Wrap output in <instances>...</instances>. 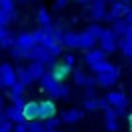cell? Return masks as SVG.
Segmentation results:
<instances>
[{"instance_id": "obj_1", "label": "cell", "mask_w": 132, "mask_h": 132, "mask_svg": "<svg viewBox=\"0 0 132 132\" xmlns=\"http://www.w3.org/2000/svg\"><path fill=\"white\" fill-rule=\"evenodd\" d=\"M40 88L50 96V100H56V98H64L66 100L68 94H70V88H68L64 82L56 80L48 70H46V74L40 78Z\"/></svg>"}, {"instance_id": "obj_2", "label": "cell", "mask_w": 132, "mask_h": 132, "mask_svg": "<svg viewBox=\"0 0 132 132\" xmlns=\"http://www.w3.org/2000/svg\"><path fill=\"white\" fill-rule=\"evenodd\" d=\"M40 38H42V30H24V32H20L18 36H14V46L20 50H28L36 46V44H40Z\"/></svg>"}, {"instance_id": "obj_3", "label": "cell", "mask_w": 132, "mask_h": 132, "mask_svg": "<svg viewBox=\"0 0 132 132\" xmlns=\"http://www.w3.org/2000/svg\"><path fill=\"white\" fill-rule=\"evenodd\" d=\"M104 100H106V104L110 108H114V110H116V114H118V116H122L124 112H126V108H128V96H126L124 92H120V90L106 92Z\"/></svg>"}, {"instance_id": "obj_4", "label": "cell", "mask_w": 132, "mask_h": 132, "mask_svg": "<svg viewBox=\"0 0 132 132\" xmlns=\"http://www.w3.org/2000/svg\"><path fill=\"white\" fill-rule=\"evenodd\" d=\"M98 42H100V50H102L104 54H112V52L118 48V38L114 36V32H112L110 28H104V30H102Z\"/></svg>"}, {"instance_id": "obj_5", "label": "cell", "mask_w": 132, "mask_h": 132, "mask_svg": "<svg viewBox=\"0 0 132 132\" xmlns=\"http://www.w3.org/2000/svg\"><path fill=\"white\" fill-rule=\"evenodd\" d=\"M128 10H130L128 4H124V2H120V0H114V2L110 4V8H108L106 18H104V20H108L110 24H114L116 20H122V18L126 16V12H128Z\"/></svg>"}, {"instance_id": "obj_6", "label": "cell", "mask_w": 132, "mask_h": 132, "mask_svg": "<svg viewBox=\"0 0 132 132\" xmlns=\"http://www.w3.org/2000/svg\"><path fill=\"white\" fill-rule=\"evenodd\" d=\"M88 12H90V18H92V22L94 24H100L104 18H106V2L104 0H92L90 2V6H88Z\"/></svg>"}, {"instance_id": "obj_7", "label": "cell", "mask_w": 132, "mask_h": 132, "mask_svg": "<svg viewBox=\"0 0 132 132\" xmlns=\"http://www.w3.org/2000/svg\"><path fill=\"white\" fill-rule=\"evenodd\" d=\"M56 104H54V100H40L38 102V120L40 122H46V120H50V118H54L56 116Z\"/></svg>"}, {"instance_id": "obj_8", "label": "cell", "mask_w": 132, "mask_h": 132, "mask_svg": "<svg viewBox=\"0 0 132 132\" xmlns=\"http://www.w3.org/2000/svg\"><path fill=\"white\" fill-rule=\"evenodd\" d=\"M120 78V68L114 66L112 70H108L104 74H98L96 76V86H102V88H112Z\"/></svg>"}, {"instance_id": "obj_9", "label": "cell", "mask_w": 132, "mask_h": 132, "mask_svg": "<svg viewBox=\"0 0 132 132\" xmlns=\"http://www.w3.org/2000/svg\"><path fill=\"white\" fill-rule=\"evenodd\" d=\"M0 78L6 88H12L16 84V68L8 62H0Z\"/></svg>"}, {"instance_id": "obj_10", "label": "cell", "mask_w": 132, "mask_h": 132, "mask_svg": "<svg viewBox=\"0 0 132 132\" xmlns=\"http://www.w3.org/2000/svg\"><path fill=\"white\" fill-rule=\"evenodd\" d=\"M72 78H74V84L80 86V88H96V76H88L82 70H72Z\"/></svg>"}, {"instance_id": "obj_11", "label": "cell", "mask_w": 132, "mask_h": 132, "mask_svg": "<svg viewBox=\"0 0 132 132\" xmlns=\"http://www.w3.org/2000/svg\"><path fill=\"white\" fill-rule=\"evenodd\" d=\"M48 72L54 76L56 80L62 82V80H66V76H68V74H72V68H68L64 62H56V60H54V62H50V64H48Z\"/></svg>"}, {"instance_id": "obj_12", "label": "cell", "mask_w": 132, "mask_h": 132, "mask_svg": "<svg viewBox=\"0 0 132 132\" xmlns=\"http://www.w3.org/2000/svg\"><path fill=\"white\" fill-rule=\"evenodd\" d=\"M4 112H6V120H8L10 124H20V122H26V120H24V108L10 104L8 108H4Z\"/></svg>"}, {"instance_id": "obj_13", "label": "cell", "mask_w": 132, "mask_h": 132, "mask_svg": "<svg viewBox=\"0 0 132 132\" xmlns=\"http://www.w3.org/2000/svg\"><path fill=\"white\" fill-rule=\"evenodd\" d=\"M78 48L84 50V52H88V50L96 48V38H94V36H92L88 30L78 32Z\"/></svg>"}, {"instance_id": "obj_14", "label": "cell", "mask_w": 132, "mask_h": 132, "mask_svg": "<svg viewBox=\"0 0 132 132\" xmlns=\"http://www.w3.org/2000/svg\"><path fill=\"white\" fill-rule=\"evenodd\" d=\"M104 60H106V54H104L100 48H92V50H88V52L84 54V62L88 64V68L100 64V62H104Z\"/></svg>"}, {"instance_id": "obj_15", "label": "cell", "mask_w": 132, "mask_h": 132, "mask_svg": "<svg viewBox=\"0 0 132 132\" xmlns=\"http://www.w3.org/2000/svg\"><path fill=\"white\" fill-rule=\"evenodd\" d=\"M104 126H106L108 132H116L118 130V114H116L114 108H110V106L104 110Z\"/></svg>"}, {"instance_id": "obj_16", "label": "cell", "mask_w": 132, "mask_h": 132, "mask_svg": "<svg viewBox=\"0 0 132 132\" xmlns=\"http://www.w3.org/2000/svg\"><path fill=\"white\" fill-rule=\"evenodd\" d=\"M26 70H28V74L32 76V80H38V82H40V78L46 74L48 68L42 64V62H30V64L26 66Z\"/></svg>"}, {"instance_id": "obj_17", "label": "cell", "mask_w": 132, "mask_h": 132, "mask_svg": "<svg viewBox=\"0 0 132 132\" xmlns=\"http://www.w3.org/2000/svg\"><path fill=\"white\" fill-rule=\"evenodd\" d=\"M84 112H80L78 108H70V110H64L62 116H60V122H66V124H74L78 120H82Z\"/></svg>"}, {"instance_id": "obj_18", "label": "cell", "mask_w": 132, "mask_h": 132, "mask_svg": "<svg viewBox=\"0 0 132 132\" xmlns=\"http://www.w3.org/2000/svg\"><path fill=\"white\" fill-rule=\"evenodd\" d=\"M108 104L104 98H90V100H84V110L88 112H94V110H106Z\"/></svg>"}, {"instance_id": "obj_19", "label": "cell", "mask_w": 132, "mask_h": 132, "mask_svg": "<svg viewBox=\"0 0 132 132\" xmlns=\"http://www.w3.org/2000/svg\"><path fill=\"white\" fill-rule=\"evenodd\" d=\"M14 46V34L8 28H0V48H12Z\"/></svg>"}, {"instance_id": "obj_20", "label": "cell", "mask_w": 132, "mask_h": 132, "mask_svg": "<svg viewBox=\"0 0 132 132\" xmlns=\"http://www.w3.org/2000/svg\"><path fill=\"white\" fill-rule=\"evenodd\" d=\"M24 120H26V122L38 120V102H26V106H24Z\"/></svg>"}, {"instance_id": "obj_21", "label": "cell", "mask_w": 132, "mask_h": 132, "mask_svg": "<svg viewBox=\"0 0 132 132\" xmlns=\"http://www.w3.org/2000/svg\"><path fill=\"white\" fill-rule=\"evenodd\" d=\"M128 28H130V26L126 24V20H116L114 24L110 26V30H112V32H114V36L116 38H124V36H126V34H128Z\"/></svg>"}, {"instance_id": "obj_22", "label": "cell", "mask_w": 132, "mask_h": 132, "mask_svg": "<svg viewBox=\"0 0 132 132\" xmlns=\"http://www.w3.org/2000/svg\"><path fill=\"white\" fill-rule=\"evenodd\" d=\"M64 48H78V32L74 30H66L64 32V40H62Z\"/></svg>"}, {"instance_id": "obj_23", "label": "cell", "mask_w": 132, "mask_h": 132, "mask_svg": "<svg viewBox=\"0 0 132 132\" xmlns=\"http://www.w3.org/2000/svg\"><path fill=\"white\" fill-rule=\"evenodd\" d=\"M16 82H20L22 86H28V84H32V76L28 74V70H26V66H18L16 68Z\"/></svg>"}, {"instance_id": "obj_24", "label": "cell", "mask_w": 132, "mask_h": 132, "mask_svg": "<svg viewBox=\"0 0 132 132\" xmlns=\"http://www.w3.org/2000/svg\"><path fill=\"white\" fill-rule=\"evenodd\" d=\"M36 18H38V24H40V28H46V26H52V18H50V12L48 8H38V14H36Z\"/></svg>"}, {"instance_id": "obj_25", "label": "cell", "mask_w": 132, "mask_h": 132, "mask_svg": "<svg viewBox=\"0 0 132 132\" xmlns=\"http://www.w3.org/2000/svg\"><path fill=\"white\" fill-rule=\"evenodd\" d=\"M118 48L122 50L124 56H130V54H132V36H124V38H120Z\"/></svg>"}, {"instance_id": "obj_26", "label": "cell", "mask_w": 132, "mask_h": 132, "mask_svg": "<svg viewBox=\"0 0 132 132\" xmlns=\"http://www.w3.org/2000/svg\"><path fill=\"white\" fill-rule=\"evenodd\" d=\"M112 68H114V64H112V62H108V60H104V62H100V64L92 66L90 70L98 76V74H104V72H108V70H112Z\"/></svg>"}, {"instance_id": "obj_27", "label": "cell", "mask_w": 132, "mask_h": 132, "mask_svg": "<svg viewBox=\"0 0 132 132\" xmlns=\"http://www.w3.org/2000/svg\"><path fill=\"white\" fill-rule=\"evenodd\" d=\"M16 16H18V14H8V12L0 10V28H8V24H10V22H14Z\"/></svg>"}, {"instance_id": "obj_28", "label": "cell", "mask_w": 132, "mask_h": 132, "mask_svg": "<svg viewBox=\"0 0 132 132\" xmlns=\"http://www.w3.org/2000/svg\"><path fill=\"white\" fill-rule=\"evenodd\" d=\"M0 10L8 14H16V0H0Z\"/></svg>"}, {"instance_id": "obj_29", "label": "cell", "mask_w": 132, "mask_h": 132, "mask_svg": "<svg viewBox=\"0 0 132 132\" xmlns=\"http://www.w3.org/2000/svg\"><path fill=\"white\" fill-rule=\"evenodd\" d=\"M24 88L26 86H22L20 82H16L12 88H10V98H22V96H24Z\"/></svg>"}, {"instance_id": "obj_30", "label": "cell", "mask_w": 132, "mask_h": 132, "mask_svg": "<svg viewBox=\"0 0 132 132\" xmlns=\"http://www.w3.org/2000/svg\"><path fill=\"white\" fill-rule=\"evenodd\" d=\"M28 132H46L44 122H40V120H32V122H28Z\"/></svg>"}, {"instance_id": "obj_31", "label": "cell", "mask_w": 132, "mask_h": 132, "mask_svg": "<svg viewBox=\"0 0 132 132\" xmlns=\"http://www.w3.org/2000/svg\"><path fill=\"white\" fill-rule=\"evenodd\" d=\"M58 126H60V118H58V116H54V118H50V120L44 122V128H46V130H58Z\"/></svg>"}, {"instance_id": "obj_32", "label": "cell", "mask_w": 132, "mask_h": 132, "mask_svg": "<svg viewBox=\"0 0 132 132\" xmlns=\"http://www.w3.org/2000/svg\"><path fill=\"white\" fill-rule=\"evenodd\" d=\"M86 30H88V32H90L92 36L96 38V40H98V38H100V34H102V30H104V28H102V26H100V24H94V22H92V24L88 26Z\"/></svg>"}, {"instance_id": "obj_33", "label": "cell", "mask_w": 132, "mask_h": 132, "mask_svg": "<svg viewBox=\"0 0 132 132\" xmlns=\"http://www.w3.org/2000/svg\"><path fill=\"white\" fill-rule=\"evenodd\" d=\"M10 56L14 58V60H24V50L16 48V46H12V48H10Z\"/></svg>"}, {"instance_id": "obj_34", "label": "cell", "mask_w": 132, "mask_h": 132, "mask_svg": "<svg viewBox=\"0 0 132 132\" xmlns=\"http://www.w3.org/2000/svg\"><path fill=\"white\" fill-rule=\"evenodd\" d=\"M12 132H28V122L12 124Z\"/></svg>"}, {"instance_id": "obj_35", "label": "cell", "mask_w": 132, "mask_h": 132, "mask_svg": "<svg viewBox=\"0 0 132 132\" xmlns=\"http://www.w3.org/2000/svg\"><path fill=\"white\" fill-rule=\"evenodd\" d=\"M90 98H96V88H86L84 90V100H90Z\"/></svg>"}, {"instance_id": "obj_36", "label": "cell", "mask_w": 132, "mask_h": 132, "mask_svg": "<svg viewBox=\"0 0 132 132\" xmlns=\"http://www.w3.org/2000/svg\"><path fill=\"white\" fill-rule=\"evenodd\" d=\"M74 62H76V58L72 56V54H66V56H64V64L68 66V68H72V66H74Z\"/></svg>"}, {"instance_id": "obj_37", "label": "cell", "mask_w": 132, "mask_h": 132, "mask_svg": "<svg viewBox=\"0 0 132 132\" xmlns=\"http://www.w3.org/2000/svg\"><path fill=\"white\" fill-rule=\"evenodd\" d=\"M68 6V0H54V8L56 10H62Z\"/></svg>"}, {"instance_id": "obj_38", "label": "cell", "mask_w": 132, "mask_h": 132, "mask_svg": "<svg viewBox=\"0 0 132 132\" xmlns=\"http://www.w3.org/2000/svg\"><path fill=\"white\" fill-rule=\"evenodd\" d=\"M0 132H12V124L6 120V122H2L0 124Z\"/></svg>"}, {"instance_id": "obj_39", "label": "cell", "mask_w": 132, "mask_h": 132, "mask_svg": "<svg viewBox=\"0 0 132 132\" xmlns=\"http://www.w3.org/2000/svg\"><path fill=\"white\" fill-rule=\"evenodd\" d=\"M124 20H126V24L128 26H132V8L126 12V16H124Z\"/></svg>"}, {"instance_id": "obj_40", "label": "cell", "mask_w": 132, "mask_h": 132, "mask_svg": "<svg viewBox=\"0 0 132 132\" xmlns=\"http://www.w3.org/2000/svg\"><path fill=\"white\" fill-rule=\"evenodd\" d=\"M76 2H78L80 6H90V2H92V0H76Z\"/></svg>"}, {"instance_id": "obj_41", "label": "cell", "mask_w": 132, "mask_h": 132, "mask_svg": "<svg viewBox=\"0 0 132 132\" xmlns=\"http://www.w3.org/2000/svg\"><path fill=\"white\" fill-rule=\"evenodd\" d=\"M128 128H130V132H132V112L128 114Z\"/></svg>"}, {"instance_id": "obj_42", "label": "cell", "mask_w": 132, "mask_h": 132, "mask_svg": "<svg viewBox=\"0 0 132 132\" xmlns=\"http://www.w3.org/2000/svg\"><path fill=\"white\" fill-rule=\"evenodd\" d=\"M2 110H4V98L0 96V112H2Z\"/></svg>"}, {"instance_id": "obj_43", "label": "cell", "mask_w": 132, "mask_h": 132, "mask_svg": "<svg viewBox=\"0 0 132 132\" xmlns=\"http://www.w3.org/2000/svg\"><path fill=\"white\" fill-rule=\"evenodd\" d=\"M6 86H4V82H2V78H0V90H4Z\"/></svg>"}, {"instance_id": "obj_44", "label": "cell", "mask_w": 132, "mask_h": 132, "mask_svg": "<svg viewBox=\"0 0 132 132\" xmlns=\"http://www.w3.org/2000/svg\"><path fill=\"white\" fill-rule=\"evenodd\" d=\"M126 36H132V26L128 28V34H126Z\"/></svg>"}, {"instance_id": "obj_45", "label": "cell", "mask_w": 132, "mask_h": 132, "mask_svg": "<svg viewBox=\"0 0 132 132\" xmlns=\"http://www.w3.org/2000/svg\"><path fill=\"white\" fill-rule=\"evenodd\" d=\"M16 2H20V4H26V2H28V0H16Z\"/></svg>"}, {"instance_id": "obj_46", "label": "cell", "mask_w": 132, "mask_h": 132, "mask_svg": "<svg viewBox=\"0 0 132 132\" xmlns=\"http://www.w3.org/2000/svg\"><path fill=\"white\" fill-rule=\"evenodd\" d=\"M120 2H124V4H128V2H132V0H120Z\"/></svg>"}, {"instance_id": "obj_47", "label": "cell", "mask_w": 132, "mask_h": 132, "mask_svg": "<svg viewBox=\"0 0 132 132\" xmlns=\"http://www.w3.org/2000/svg\"><path fill=\"white\" fill-rule=\"evenodd\" d=\"M46 132H58V130H46Z\"/></svg>"}, {"instance_id": "obj_48", "label": "cell", "mask_w": 132, "mask_h": 132, "mask_svg": "<svg viewBox=\"0 0 132 132\" xmlns=\"http://www.w3.org/2000/svg\"><path fill=\"white\" fill-rule=\"evenodd\" d=\"M104 2H114V0H104Z\"/></svg>"}, {"instance_id": "obj_49", "label": "cell", "mask_w": 132, "mask_h": 132, "mask_svg": "<svg viewBox=\"0 0 132 132\" xmlns=\"http://www.w3.org/2000/svg\"><path fill=\"white\" fill-rule=\"evenodd\" d=\"M130 94H132V86H130Z\"/></svg>"}, {"instance_id": "obj_50", "label": "cell", "mask_w": 132, "mask_h": 132, "mask_svg": "<svg viewBox=\"0 0 132 132\" xmlns=\"http://www.w3.org/2000/svg\"><path fill=\"white\" fill-rule=\"evenodd\" d=\"M128 58H130V60H132V54H130V56H128Z\"/></svg>"}]
</instances>
